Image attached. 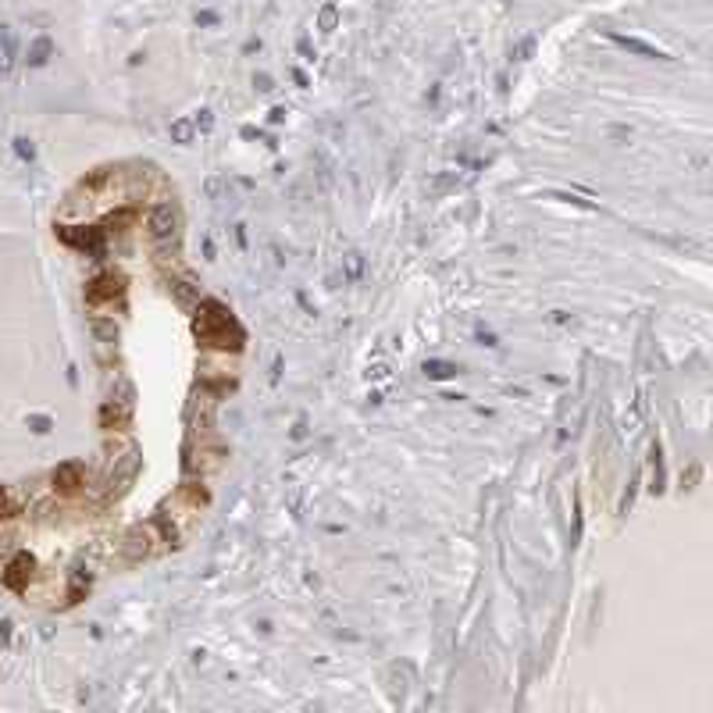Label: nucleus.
<instances>
[{"mask_svg": "<svg viewBox=\"0 0 713 713\" xmlns=\"http://www.w3.org/2000/svg\"><path fill=\"white\" fill-rule=\"evenodd\" d=\"M193 332L204 346L210 350H218V353H239L243 343H246V335L243 328L236 325L232 311L225 303L218 300H200L197 303V318H193Z\"/></svg>", "mask_w": 713, "mask_h": 713, "instance_id": "obj_1", "label": "nucleus"}, {"mask_svg": "<svg viewBox=\"0 0 713 713\" xmlns=\"http://www.w3.org/2000/svg\"><path fill=\"white\" fill-rule=\"evenodd\" d=\"M136 411V389L129 382H121V396H111L104 399V407H100V424L104 428H125L129 417Z\"/></svg>", "mask_w": 713, "mask_h": 713, "instance_id": "obj_2", "label": "nucleus"}, {"mask_svg": "<svg viewBox=\"0 0 713 713\" xmlns=\"http://www.w3.org/2000/svg\"><path fill=\"white\" fill-rule=\"evenodd\" d=\"M178 225H182V218H178L175 204H158V207H150V214H146V232H150L153 243L178 236Z\"/></svg>", "mask_w": 713, "mask_h": 713, "instance_id": "obj_3", "label": "nucleus"}, {"mask_svg": "<svg viewBox=\"0 0 713 713\" xmlns=\"http://www.w3.org/2000/svg\"><path fill=\"white\" fill-rule=\"evenodd\" d=\"M121 293H125V275H118V271H100L97 278H89V286H86V300L93 307L107 303V300H118Z\"/></svg>", "mask_w": 713, "mask_h": 713, "instance_id": "obj_4", "label": "nucleus"}, {"mask_svg": "<svg viewBox=\"0 0 713 713\" xmlns=\"http://www.w3.org/2000/svg\"><path fill=\"white\" fill-rule=\"evenodd\" d=\"M57 236L65 239L68 246H79V250H89V254H104V229H89V225H61Z\"/></svg>", "mask_w": 713, "mask_h": 713, "instance_id": "obj_5", "label": "nucleus"}, {"mask_svg": "<svg viewBox=\"0 0 713 713\" xmlns=\"http://www.w3.org/2000/svg\"><path fill=\"white\" fill-rule=\"evenodd\" d=\"M214 407H218V399L214 392H193L190 407H185V421H190V431H207L214 424Z\"/></svg>", "mask_w": 713, "mask_h": 713, "instance_id": "obj_6", "label": "nucleus"}, {"mask_svg": "<svg viewBox=\"0 0 713 713\" xmlns=\"http://www.w3.org/2000/svg\"><path fill=\"white\" fill-rule=\"evenodd\" d=\"M136 471H139V450L136 446H129L125 450V457H114V468H111V478H107V485H111V496H121L129 489V482L136 478Z\"/></svg>", "mask_w": 713, "mask_h": 713, "instance_id": "obj_7", "label": "nucleus"}, {"mask_svg": "<svg viewBox=\"0 0 713 713\" xmlns=\"http://www.w3.org/2000/svg\"><path fill=\"white\" fill-rule=\"evenodd\" d=\"M153 553V532L150 528H132L125 539H121V556H125L129 564H139V560H146V556Z\"/></svg>", "mask_w": 713, "mask_h": 713, "instance_id": "obj_8", "label": "nucleus"}, {"mask_svg": "<svg viewBox=\"0 0 713 713\" xmlns=\"http://www.w3.org/2000/svg\"><path fill=\"white\" fill-rule=\"evenodd\" d=\"M29 574H33V556H29V553H18L15 560L8 564V571H4V585L15 588V592H22V588L29 585Z\"/></svg>", "mask_w": 713, "mask_h": 713, "instance_id": "obj_9", "label": "nucleus"}, {"mask_svg": "<svg viewBox=\"0 0 713 713\" xmlns=\"http://www.w3.org/2000/svg\"><path fill=\"white\" fill-rule=\"evenodd\" d=\"M610 43H617V47H621V50H628V54L649 57V61H667V54H664L660 47H649V43H642V40H635V36H621V33H610Z\"/></svg>", "mask_w": 713, "mask_h": 713, "instance_id": "obj_10", "label": "nucleus"}, {"mask_svg": "<svg viewBox=\"0 0 713 713\" xmlns=\"http://www.w3.org/2000/svg\"><path fill=\"white\" fill-rule=\"evenodd\" d=\"M54 485L61 492H79L82 489V463H75V460L61 463V468L54 471Z\"/></svg>", "mask_w": 713, "mask_h": 713, "instance_id": "obj_11", "label": "nucleus"}, {"mask_svg": "<svg viewBox=\"0 0 713 713\" xmlns=\"http://www.w3.org/2000/svg\"><path fill=\"white\" fill-rule=\"evenodd\" d=\"M171 296L182 303V307H197L200 300H204V293H200V286L193 282V278H171Z\"/></svg>", "mask_w": 713, "mask_h": 713, "instance_id": "obj_12", "label": "nucleus"}, {"mask_svg": "<svg viewBox=\"0 0 713 713\" xmlns=\"http://www.w3.org/2000/svg\"><path fill=\"white\" fill-rule=\"evenodd\" d=\"M89 332H93V339H97L100 346H114V343H118V325H114L111 318H93V321H89Z\"/></svg>", "mask_w": 713, "mask_h": 713, "instance_id": "obj_13", "label": "nucleus"}, {"mask_svg": "<svg viewBox=\"0 0 713 713\" xmlns=\"http://www.w3.org/2000/svg\"><path fill=\"white\" fill-rule=\"evenodd\" d=\"M15 61V36L8 25H0V72H8Z\"/></svg>", "mask_w": 713, "mask_h": 713, "instance_id": "obj_14", "label": "nucleus"}, {"mask_svg": "<svg viewBox=\"0 0 713 713\" xmlns=\"http://www.w3.org/2000/svg\"><path fill=\"white\" fill-rule=\"evenodd\" d=\"M50 54H54V43H50L47 36H40V40H36L33 47H29V65H33V68L47 65V61H50Z\"/></svg>", "mask_w": 713, "mask_h": 713, "instance_id": "obj_15", "label": "nucleus"}, {"mask_svg": "<svg viewBox=\"0 0 713 713\" xmlns=\"http://www.w3.org/2000/svg\"><path fill=\"white\" fill-rule=\"evenodd\" d=\"M424 375L436 378V382L453 378V375H457V364H450V360H424Z\"/></svg>", "mask_w": 713, "mask_h": 713, "instance_id": "obj_16", "label": "nucleus"}, {"mask_svg": "<svg viewBox=\"0 0 713 713\" xmlns=\"http://www.w3.org/2000/svg\"><path fill=\"white\" fill-rule=\"evenodd\" d=\"M193 136H197V125H193L190 118H178V121H171V139H175V143H182V146H185V143H193Z\"/></svg>", "mask_w": 713, "mask_h": 713, "instance_id": "obj_17", "label": "nucleus"}, {"mask_svg": "<svg viewBox=\"0 0 713 713\" xmlns=\"http://www.w3.org/2000/svg\"><path fill=\"white\" fill-rule=\"evenodd\" d=\"M89 588V574H82V571H75V578H72V588H68V603H79L82 599V592Z\"/></svg>", "mask_w": 713, "mask_h": 713, "instance_id": "obj_18", "label": "nucleus"}, {"mask_svg": "<svg viewBox=\"0 0 713 713\" xmlns=\"http://www.w3.org/2000/svg\"><path fill=\"white\" fill-rule=\"evenodd\" d=\"M335 22H339V11H335V4H325V8H321V15H318V25L325 29V33H332V29H335Z\"/></svg>", "mask_w": 713, "mask_h": 713, "instance_id": "obj_19", "label": "nucleus"}, {"mask_svg": "<svg viewBox=\"0 0 713 713\" xmlns=\"http://www.w3.org/2000/svg\"><path fill=\"white\" fill-rule=\"evenodd\" d=\"M182 496H185V500H190L193 507H204V503H207V492H204L200 485H185V489H182Z\"/></svg>", "mask_w": 713, "mask_h": 713, "instance_id": "obj_20", "label": "nucleus"}, {"mask_svg": "<svg viewBox=\"0 0 713 713\" xmlns=\"http://www.w3.org/2000/svg\"><path fill=\"white\" fill-rule=\"evenodd\" d=\"M364 271V257L360 254H346V278H360Z\"/></svg>", "mask_w": 713, "mask_h": 713, "instance_id": "obj_21", "label": "nucleus"}, {"mask_svg": "<svg viewBox=\"0 0 713 713\" xmlns=\"http://www.w3.org/2000/svg\"><path fill=\"white\" fill-rule=\"evenodd\" d=\"M15 153H18L22 161H33V158H36V146L29 143V139H15Z\"/></svg>", "mask_w": 713, "mask_h": 713, "instance_id": "obj_22", "label": "nucleus"}, {"mask_svg": "<svg viewBox=\"0 0 713 713\" xmlns=\"http://www.w3.org/2000/svg\"><path fill=\"white\" fill-rule=\"evenodd\" d=\"M29 428H33V431H40V436H47V431H50V417H43V414H33V417H29Z\"/></svg>", "mask_w": 713, "mask_h": 713, "instance_id": "obj_23", "label": "nucleus"}, {"mask_svg": "<svg viewBox=\"0 0 713 713\" xmlns=\"http://www.w3.org/2000/svg\"><path fill=\"white\" fill-rule=\"evenodd\" d=\"M193 125H197L200 132H210V125H214V114H210V111H200V114H197V121H193Z\"/></svg>", "mask_w": 713, "mask_h": 713, "instance_id": "obj_24", "label": "nucleus"}, {"mask_svg": "<svg viewBox=\"0 0 713 713\" xmlns=\"http://www.w3.org/2000/svg\"><path fill=\"white\" fill-rule=\"evenodd\" d=\"M532 50H535V40H524V43L517 47V61H524V57H528Z\"/></svg>", "mask_w": 713, "mask_h": 713, "instance_id": "obj_25", "label": "nucleus"}, {"mask_svg": "<svg viewBox=\"0 0 713 713\" xmlns=\"http://www.w3.org/2000/svg\"><path fill=\"white\" fill-rule=\"evenodd\" d=\"M254 86H257V89H261V93H271V89H275V86H271V79H268V75H257V79H254Z\"/></svg>", "mask_w": 713, "mask_h": 713, "instance_id": "obj_26", "label": "nucleus"}, {"mask_svg": "<svg viewBox=\"0 0 713 713\" xmlns=\"http://www.w3.org/2000/svg\"><path fill=\"white\" fill-rule=\"evenodd\" d=\"M478 339H482L485 346H496V335H492V332H485V328H478Z\"/></svg>", "mask_w": 713, "mask_h": 713, "instance_id": "obj_27", "label": "nucleus"}, {"mask_svg": "<svg viewBox=\"0 0 713 713\" xmlns=\"http://www.w3.org/2000/svg\"><path fill=\"white\" fill-rule=\"evenodd\" d=\"M8 510H11V503H8V492L0 489V514H8Z\"/></svg>", "mask_w": 713, "mask_h": 713, "instance_id": "obj_28", "label": "nucleus"}, {"mask_svg": "<svg viewBox=\"0 0 713 713\" xmlns=\"http://www.w3.org/2000/svg\"><path fill=\"white\" fill-rule=\"evenodd\" d=\"M200 22H204V25H214V22H218V15H214V11H204Z\"/></svg>", "mask_w": 713, "mask_h": 713, "instance_id": "obj_29", "label": "nucleus"}]
</instances>
